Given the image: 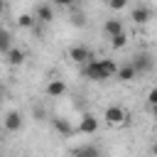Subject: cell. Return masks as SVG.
<instances>
[{"mask_svg":"<svg viewBox=\"0 0 157 157\" xmlns=\"http://www.w3.org/2000/svg\"><path fill=\"white\" fill-rule=\"evenodd\" d=\"M128 5V0H108V7L110 10H123Z\"/></svg>","mask_w":157,"mask_h":157,"instance_id":"ac0fdd59","label":"cell"},{"mask_svg":"<svg viewBox=\"0 0 157 157\" xmlns=\"http://www.w3.org/2000/svg\"><path fill=\"white\" fill-rule=\"evenodd\" d=\"M74 152H76V155H98V147H93V145H86V147H76Z\"/></svg>","mask_w":157,"mask_h":157,"instance_id":"e0dca14e","label":"cell"},{"mask_svg":"<svg viewBox=\"0 0 157 157\" xmlns=\"http://www.w3.org/2000/svg\"><path fill=\"white\" fill-rule=\"evenodd\" d=\"M130 17H132V22H135V25H147V22L152 20V12H150V7H142V5H140V7H135V10H132V15H130Z\"/></svg>","mask_w":157,"mask_h":157,"instance_id":"9c48e42d","label":"cell"},{"mask_svg":"<svg viewBox=\"0 0 157 157\" xmlns=\"http://www.w3.org/2000/svg\"><path fill=\"white\" fill-rule=\"evenodd\" d=\"M34 17H37L39 22H52V20H54V10H52V5H47V2L37 5V10H34Z\"/></svg>","mask_w":157,"mask_h":157,"instance_id":"30bf717a","label":"cell"},{"mask_svg":"<svg viewBox=\"0 0 157 157\" xmlns=\"http://www.w3.org/2000/svg\"><path fill=\"white\" fill-rule=\"evenodd\" d=\"M12 49V34L7 29H0V54H7Z\"/></svg>","mask_w":157,"mask_h":157,"instance_id":"5bb4252c","label":"cell"},{"mask_svg":"<svg viewBox=\"0 0 157 157\" xmlns=\"http://www.w3.org/2000/svg\"><path fill=\"white\" fill-rule=\"evenodd\" d=\"M71 22H74V25H78V27H83V25H86L81 15H74V17H71Z\"/></svg>","mask_w":157,"mask_h":157,"instance_id":"44dd1931","label":"cell"},{"mask_svg":"<svg viewBox=\"0 0 157 157\" xmlns=\"http://www.w3.org/2000/svg\"><path fill=\"white\" fill-rule=\"evenodd\" d=\"M66 93V83L61 81V78H52L49 83H47V96L49 98H61Z\"/></svg>","mask_w":157,"mask_h":157,"instance_id":"ba28073f","label":"cell"},{"mask_svg":"<svg viewBox=\"0 0 157 157\" xmlns=\"http://www.w3.org/2000/svg\"><path fill=\"white\" fill-rule=\"evenodd\" d=\"M147 103H150V108H152V105H157V86L147 91Z\"/></svg>","mask_w":157,"mask_h":157,"instance_id":"d6986e66","label":"cell"},{"mask_svg":"<svg viewBox=\"0 0 157 157\" xmlns=\"http://www.w3.org/2000/svg\"><path fill=\"white\" fill-rule=\"evenodd\" d=\"M132 66H135V71H137V76H140V74H147V71L155 66V61L150 59V54H135V56H132Z\"/></svg>","mask_w":157,"mask_h":157,"instance_id":"52a82bcc","label":"cell"},{"mask_svg":"<svg viewBox=\"0 0 157 157\" xmlns=\"http://www.w3.org/2000/svg\"><path fill=\"white\" fill-rule=\"evenodd\" d=\"M78 132H83V135L98 132V118H96L93 113H83L81 120H78Z\"/></svg>","mask_w":157,"mask_h":157,"instance_id":"277c9868","label":"cell"},{"mask_svg":"<svg viewBox=\"0 0 157 157\" xmlns=\"http://www.w3.org/2000/svg\"><path fill=\"white\" fill-rule=\"evenodd\" d=\"M108 39H110V47H113V49H123V47L128 44V32H125V29H120L118 34H110Z\"/></svg>","mask_w":157,"mask_h":157,"instance_id":"4fadbf2b","label":"cell"},{"mask_svg":"<svg viewBox=\"0 0 157 157\" xmlns=\"http://www.w3.org/2000/svg\"><path fill=\"white\" fill-rule=\"evenodd\" d=\"M152 152H155V155H157V145H155V147H152Z\"/></svg>","mask_w":157,"mask_h":157,"instance_id":"cb8c5ba5","label":"cell"},{"mask_svg":"<svg viewBox=\"0 0 157 157\" xmlns=\"http://www.w3.org/2000/svg\"><path fill=\"white\" fill-rule=\"evenodd\" d=\"M5 56H7V64H10V66H20V64L25 61V52H22V49H17V47H12Z\"/></svg>","mask_w":157,"mask_h":157,"instance_id":"7c38bea8","label":"cell"},{"mask_svg":"<svg viewBox=\"0 0 157 157\" xmlns=\"http://www.w3.org/2000/svg\"><path fill=\"white\" fill-rule=\"evenodd\" d=\"M81 71H83V76L88 81H108V78L115 76L118 64L113 59H88Z\"/></svg>","mask_w":157,"mask_h":157,"instance_id":"6da1fadb","label":"cell"},{"mask_svg":"<svg viewBox=\"0 0 157 157\" xmlns=\"http://www.w3.org/2000/svg\"><path fill=\"white\" fill-rule=\"evenodd\" d=\"M5 12V0H0V15Z\"/></svg>","mask_w":157,"mask_h":157,"instance_id":"7402d4cb","label":"cell"},{"mask_svg":"<svg viewBox=\"0 0 157 157\" xmlns=\"http://www.w3.org/2000/svg\"><path fill=\"white\" fill-rule=\"evenodd\" d=\"M69 59L83 66L88 59H93V54H91V49H88V47H83V44H74V47L69 49Z\"/></svg>","mask_w":157,"mask_h":157,"instance_id":"3957f363","label":"cell"},{"mask_svg":"<svg viewBox=\"0 0 157 157\" xmlns=\"http://www.w3.org/2000/svg\"><path fill=\"white\" fill-rule=\"evenodd\" d=\"M54 5H59V7H71V5H76L78 0H52Z\"/></svg>","mask_w":157,"mask_h":157,"instance_id":"ffe728a7","label":"cell"},{"mask_svg":"<svg viewBox=\"0 0 157 157\" xmlns=\"http://www.w3.org/2000/svg\"><path fill=\"white\" fill-rule=\"evenodd\" d=\"M34 22H37V17H34V15H29V12H25V15H20V17H17V25H20V27H25V29L34 27Z\"/></svg>","mask_w":157,"mask_h":157,"instance_id":"9a60e30c","label":"cell"},{"mask_svg":"<svg viewBox=\"0 0 157 157\" xmlns=\"http://www.w3.org/2000/svg\"><path fill=\"white\" fill-rule=\"evenodd\" d=\"M54 128H56V130H59L61 135H69V132H71V125H69V123H66L64 118H59V120H54Z\"/></svg>","mask_w":157,"mask_h":157,"instance_id":"2e32d148","label":"cell"},{"mask_svg":"<svg viewBox=\"0 0 157 157\" xmlns=\"http://www.w3.org/2000/svg\"><path fill=\"white\" fill-rule=\"evenodd\" d=\"M2 125H5L7 132H20L22 125H25V120H22V115H20L17 110H10V113L5 115V120H2Z\"/></svg>","mask_w":157,"mask_h":157,"instance_id":"5b68a950","label":"cell"},{"mask_svg":"<svg viewBox=\"0 0 157 157\" xmlns=\"http://www.w3.org/2000/svg\"><path fill=\"white\" fill-rule=\"evenodd\" d=\"M115 76H118V81H120V83H130V81H135V78H137V71H135L132 61H128V64H120V66H118Z\"/></svg>","mask_w":157,"mask_h":157,"instance_id":"8992f818","label":"cell"},{"mask_svg":"<svg viewBox=\"0 0 157 157\" xmlns=\"http://www.w3.org/2000/svg\"><path fill=\"white\" fill-rule=\"evenodd\" d=\"M120 29H123V20H120V17H108V20L103 22V32H105L108 37H110V34H118Z\"/></svg>","mask_w":157,"mask_h":157,"instance_id":"8fae6325","label":"cell"},{"mask_svg":"<svg viewBox=\"0 0 157 157\" xmlns=\"http://www.w3.org/2000/svg\"><path fill=\"white\" fill-rule=\"evenodd\" d=\"M103 120L108 123V125H125L128 123V113H125V108L123 105H108L105 110H103Z\"/></svg>","mask_w":157,"mask_h":157,"instance_id":"7a4b0ae2","label":"cell"},{"mask_svg":"<svg viewBox=\"0 0 157 157\" xmlns=\"http://www.w3.org/2000/svg\"><path fill=\"white\" fill-rule=\"evenodd\" d=\"M2 96H5V88H2V86H0V101H2Z\"/></svg>","mask_w":157,"mask_h":157,"instance_id":"603a6c76","label":"cell"}]
</instances>
